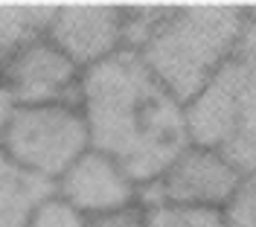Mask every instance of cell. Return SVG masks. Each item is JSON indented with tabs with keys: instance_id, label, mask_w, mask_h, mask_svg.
Returning a JSON list of instances; mask_svg holds the SVG:
<instances>
[{
	"instance_id": "1",
	"label": "cell",
	"mask_w": 256,
	"mask_h": 227,
	"mask_svg": "<svg viewBox=\"0 0 256 227\" xmlns=\"http://www.w3.org/2000/svg\"><path fill=\"white\" fill-rule=\"evenodd\" d=\"M79 108L90 148L114 158L140 190L190 146L186 108L128 50L82 73Z\"/></svg>"
},
{
	"instance_id": "2",
	"label": "cell",
	"mask_w": 256,
	"mask_h": 227,
	"mask_svg": "<svg viewBox=\"0 0 256 227\" xmlns=\"http://www.w3.org/2000/svg\"><path fill=\"white\" fill-rule=\"evenodd\" d=\"M248 30L244 6H126V50L186 108Z\"/></svg>"
},
{
	"instance_id": "3",
	"label": "cell",
	"mask_w": 256,
	"mask_h": 227,
	"mask_svg": "<svg viewBox=\"0 0 256 227\" xmlns=\"http://www.w3.org/2000/svg\"><path fill=\"white\" fill-rule=\"evenodd\" d=\"M186 131L239 172L256 169V20L248 18L239 47L186 105Z\"/></svg>"
},
{
	"instance_id": "4",
	"label": "cell",
	"mask_w": 256,
	"mask_h": 227,
	"mask_svg": "<svg viewBox=\"0 0 256 227\" xmlns=\"http://www.w3.org/2000/svg\"><path fill=\"white\" fill-rule=\"evenodd\" d=\"M90 148V131L79 102L18 108L0 152L38 178L56 180Z\"/></svg>"
},
{
	"instance_id": "5",
	"label": "cell",
	"mask_w": 256,
	"mask_h": 227,
	"mask_svg": "<svg viewBox=\"0 0 256 227\" xmlns=\"http://www.w3.org/2000/svg\"><path fill=\"white\" fill-rule=\"evenodd\" d=\"M244 172L204 146H190L169 163L148 186L140 190V204H184L224 210Z\"/></svg>"
},
{
	"instance_id": "6",
	"label": "cell",
	"mask_w": 256,
	"mask_h": 227,
	"mask_svg": "<svg viewBox=\"0 0 256 227\" xmlns=\"http://www.w3.org/2000/svg\"><path fill=\"white\" fill-rule=\"evenodd\" d=\"M0 79L20 108L79 102L82 70L50 38H38L6 56Z\"/></svg>"
},
{
	"instance_id": "7",
	"label": "cell",
	"mask_w": 256,
	"mask_h": 227,
	"mask_svg": "<svg viewBox=\"0 0 256 227\" xmlns=\"http://www.w3.org/2000/svg\"><path fill=\"white\" fill-rule=\"evenodd\" d=\"M47 38L84 73L126 50V6H56Z\"/></svg>"
},
{
	"instance_id": "8",
	"label": "cell",
	"mask_w": 256,
	"mask_h": 227,
	"mask_svg": "<svg viewBox=\"0 0 256 227\" xmlns=\"http://www.w3.org/2000/svg\"><path fill=\"white\" fill-rule=\"evenodd\" d=\"M52 192L84 218L120 212L140 204V184L114 158L96 148H88L52 184Z\"/></svg>"
},
{
	"instance_id": "9",
	"label": "cell",
	"mask_w": 256,
	"mask_h": 227,
	"mask_svg": "<svg viewBox=\"0 0 256 227\" xmlns=\"http://www.w3.org/2000/svg\"><path fill=\"white\" fill-rule=\"evenodd\" d=\"M50 195V180L26 172L6 152H0V227H26Z\"/></svg>"
},
{
	"instance_id": "10",
	"label": "cell",
	"mask_w": 256,
	"mask_h": 227,
	"mask_svg": "<svg viewBox=\"0 0 256 227\" xmlns=\"http://www.w3.org/2000/svg\"><path fill=\"white\" fill-rule=\"evenodd\" d=\"M56 6H0V50L12 56L38 38H47Z\"/></svg>"
},
{
	"instance_id": "11",
	"label": "cell",
	"mask_w": 256,
	"mask_h": 227,
	"mask_svg": "<svg viewBox=\"0 0 256 227\" xmlns=\"http://www.w3.org/2000/svg\"><path fill=\"white\" fill-rule=\"evenodd\" d=\"M146 227H224V210L184 204H140Z\"/></svg>"
},
{
	"instance_id": "12",
	"label": "cell",
	"mask_w": 256,
	"mask_h": 227,
	"mask_svg": "<svg viewBox=\"0 0 256 227\" xmlns=\"http://www.w3.org/2000/svg\"><path fill=\"white\" fill-rule=\"evenodd\" d=\"M224 227H256V169L244 172L224 207Z\"/></svg>"
},
{
	"instance_id": "13",
	"label": "cell",
	"mask_w": 256,
	"mask_h": 227,
	"mask_svg": "<svg viewBox=\"0 0 256 227\" xmlns=\"http://www.w3.org/2000/svg\"><path fill=\"white\" fill-rule=\"evenodd\" d=\"M26 227H88V218L79 216L73 207H67L62 198L52 192L47 201L35 210V216L30 218Z\"/></svg>"
},
{
	"instance_id": "14",
	"label": "cell",
	"mask_w": 256,
	"mask_h": 227,
	"mask_svg": "<svg viewBox=\"0 0 256 227\" xmlns=\"http://www.w3.org/2000/svg\"><path fill=\"white\" fill-rule=\"evenodd\" d=\"M88 227H146L143 224V207H128L120 212H108V216H96L88 218Z\"/></svg>"
},
{
	"instance_id": "15",
	"label": "cell",
	"mask_w": 256,
	"mask_h": 227,
	"mask_svg": "<svg viewBox=\"0 0 256 227\" xmlns=\"http://www.w3.org/2000/svg\"><path fill=\"white\" fill-rule=\"evenodd\" d=\"M18 108H20V105L15 102V96L9 94V88L3 84V79H0V146H3V140H6V131H9V126H12Z\"/></svg>"
},
{
	"instance_id": "16",
	"label": "cell",
	"mask_w": 256,
	"mask_h": 227,
	"mask_svg": "<svg viewBox=\"0 0 256 227\" xmlns=\"http://www.w3.org/2000/svg\"><path fill=\"white\" fill-rule=\"evenodd\" d=\"M3 64H6V56H3V50H0V76H3Z\"/></svg>"
}]
</instances>
